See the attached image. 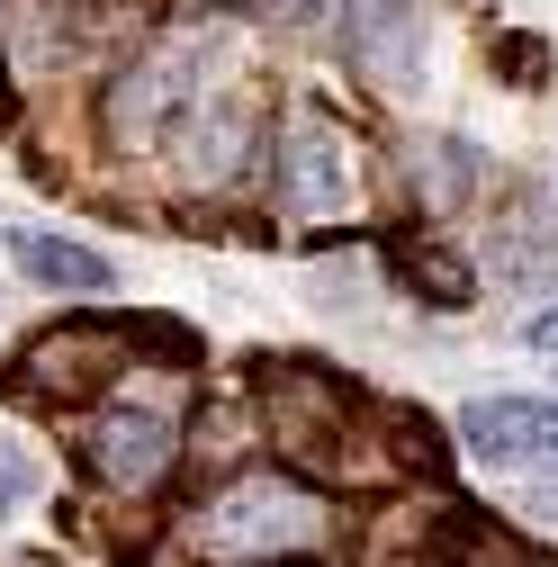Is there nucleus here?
<instances>
[{"label": "nucleus", "mask_w": 558, "mask_h": 567, "mask_svg": "<svg viewBox=\"0 0 558 567\" xmlns=\"http://www.w3.org/2000/svg\"><path fill=\"white\" fill-rule=\"evenodd\" d=\"M388 261H396V279H405V289L424 298V307H468V298H477L468 261H459L451 244H433V235H405V244H396Z\"/></svg>", "instance_id": "nucleus-8"}, {"label": "nucleus", "mask_w": 558, "mask_h": 567, "mask_svg": "<svg viewBox=\"0 0 558 567\" xmlns=\"http://www.w3.org/2000/svg\"><path fill=\"white\" fill-rule=\"evenodd\" d=\"M180 460V423L154 414V405H100L91 433H82V468L108 486V495H145L163 486Z\"/></svg>", "instance_id": "nucleus-4"}, {"label": "nucleus", "mask_w": 558, "mask_h": 567, "mask_svg": "<svg viewBox=\"0 0 558 567\" xmlns=\"http://www.w3.org/2000/svg\"><path fill=\"white\" fill-rule=\"evenodd\" d=\"M388 433H396V460L433 468V477L451 468V451H442V433H433V414H414V405H405V414H388Z\"/></svg>", "instance_id": "nucleus-9"}, {"label": "nucleus", "mask_w": 558, "mask_h": 567, "mask_svg": "<svg viewBox=\"0 0 558 567\" xmlns=\"http://www.w3.org/2000/svg\"><path fill=\"white\" fill-rule=\"evenodd\" d=\"M261 567H316V558H289V549H279V558H261Z\"/></svg>", "instance_id": "nucleus-15"}, {"label": "nucleus", "mask_w": 558, "mask_h": 567, "mask_svg": "<svg viewBox=\"0 0 558 567\" xmlns=\"http://www.w3.org/2000/svg\"><path fill=\"white\" fill-rule=\"evenodd\" d=\"M459 442L486 468H523V477H558V405L540 396H477L459 414Z\"/></svg>", "instance_id": "nucleus-5"}, {"label": "nucleus", "mask_w": 558, "mask_h": 567, "mask_svg": "<svg viewBox=\"0 0 558 567\" xmlns=\"http://www.w3.org/2000/svg\"><path fill=\"white\" fill-rule=\"evenodd\" d=\"M10 261L37 279V289H63V298H100L108 279H117L108 252H91L73 235H45V226H10Z\"/></svg>", "instance_id": "nucleus-7"}, {"label": "nucleus", "mask_w": 558, "mask_h": 567, "mask_svg": "<svg viewBox=\"0 0 558 567\" xmlns=\"http://www.w3.org/2000/svg\"><path fill=\"white\" fill-rule=\"evenodd\" d=\"M523 342H531V351H549V361H558V307H540V316L523 324Z\"/></svg>", "instance_id": "nucleus-11"}, {"label": "nucleus", "mask_w": 558, "mask_h": 567, "mask_svg": "<svg viewBox=\"0 0 558 567\" xmlns=\"http://www.w3.org/2000/svg\"><path fill=\"white\" fill-rule=\"evenodd\" d=\"M117 361H126V333H117V324L63 316V324H45V333L19 351V388H28L37 405H82V396H100V388L117 379Z\"/></svg>", "instance_id": "nucleus-3"}, {"label": "nucleus", "mask_w": 558, "mask_h": 567, "mask_svg": "<svg viewBox=\"0 0 558 567\" xmlns=\"http://www.w3.org/2000/svg\"><path fill=\"white\" fill-rule=\"evenodd\" d=\"M279 207H298V217H333V207H352V145L324 126V117H298L279 135Z\"/></svg>", "instance_id": "nucleus-6"}, {"label": "nucleus", "mask_w": 558, "mask_h": 567, "mask_svg": "<svg viewBox=\"0 0 558 567\" xmlns=\"http://www.w3.org/2000/svg\"><path fill=\"white\" fill-rule=\"evenodd\" d=\"M252 396H261V423L289 468H333L342 451V414H352V388L333 370H307V361H252Z\"/></svg>", "instance_id": "nucleus-1"}, {"label": "nucleus", "mask_w": 558, "mask_h": 567, "mask_svg": "<svg viewBox=\"0 0 558 567\" xmlns=\"http://www.w3.org/2000/svg\"><path fill=\"white\" fill-rule=\"evenodd\" d=\"M486 558H496V567H549V558H531V549H505V540H486Z\"/></svg>", "instance_id": "nucleus-14"}, {"label": "nucleus", "mask_w": 558, "mask_h": 567, "mask_svg": "<svg viewBox=\"0 0 558 567\" xmlns=\"http://www.w3.org/2000/svg\"><path fill=\"white\" fill-rule=\"evenodd\" d=\"M261 10H279V19H333L342 0H261Z\"/></svg>", "instance_id": "nucleus-12"}, {"label": "nucleus", "mask_w": 558, "mask_h": 567, "mask_svg": "<svg viewBox=\"0 0 558 567\" xmlns=\"http://www.w3.org/2000/svg\"><path fill=\"white\" fill-rule=\"evenodd\" d=\"M486 54H496V73H505L514 91H531V82L549 73V45H540V37H523V28H505L496 45H486Z\"/></svg>", "instance_id": "nucleus-10"}, {"label": "nucleus", "mask_w": 558, "mask_h": 567, "mask_svg": "<svg viewBox=\"0 0 558 567\" xmlns=\"http://www.w3.org/2000/svg\"><path fill=\"white\" fill-rule=\"evenodd\" d=\"M19 486H28V468H19L10 451H0V514H10V505H19Z\"/></svg>", "instance_id": "nucleus-13"}, {"label": "nucleus", "mask_w": 558, "mask_h": 567, "mask_svg": "<svg viewBox=\"0 0 558 567\" xmlns=\"http://www.w3.org/2000/svg\"><path fill=\"white\" fill-rule=\"evenodd\" d=\"M307 523H316V495L289 468H244L235 486H217V505L198 514V549H217V558H279Z\"/></svg>", "instance_id": "nucleus-2"}]
</instances>
